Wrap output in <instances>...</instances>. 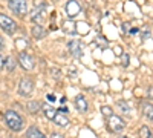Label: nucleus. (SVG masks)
I'll use <instances>...</instances> for the list:
<instances>
[{
	"label": "nucleus",
	"instance_id": "obj_24",
	"mask_svg": "<svg viewBox=\"0 0 153 138\" xmlns=\"http://www.w3.org/2000/svg\"><path fill=\"white\" fill-rule=\"evenodd\" d=\"M97 43H101V46H103V49L107 48V42L104 39H101V37H97Z\"/></svg>",
	"mask_w": 153,
	"mask_h": 138
},
{
	"label": "nucleus",
	"instance_id": "obj_26",
	"mask_svg": "<svg viewBox=\"0 0 153 138\" xmlns=\"http://www.w3.org/2000/svg\"><path fill=\"white\" fill-rule=\"evenodd\" d=\"M147 98L149 100H153V86H150L147 89Z\"/></svg>",
	"mask_w": 153,
	"mask_h": 138
},
{
	"label": "nucleus",
	"instance_id": "obj_35",
	"mask_svg": "<svg viewBox=\"0 0 153 138\" xmlns=\"http://www.w3.org/2000/svg\"><path fill=\"white\" fill-rule=\"evenodd\" d=\"M0 138H3V137H2V132H0Z\"/></svg>",
	"mask_w": 153,
	"mask_h": 138
},
{
	"label": "nucleus",
	"instance_id": "obj_36",
	"mask_svg": "<svg viewBox=\"0 0 153 138\" xmlns=\"http://www.w3.org/2000/svg\"><path fill=\"white\" fill-rule=\"evenodd\" d=\"M120 138H127V137H120Z\"/></svg>",
	"mask_w": 153,
	"mask_h": 138
},
{
	"label": "nucleus",
	"instance_id": "obj_25",
	"mask_svg": "<svg viewBox=\"0 0 153 138\" xmlns=\"http://www.w3.org/2000/svg\"><path fill=\"white\" fill-rule=\"evenodd\" d=\"M152 37V32L149 31V29H144V32H143V40H146V39H150Z\"/></svg>",
	"mask_w": 153,
	"mask_h": 138
},
{
	"label": "nucleus",
	"instance_id": "obj_31",
	"mask_svg": "<svg viewBox=\"0 0 153 138\" xmlns=\"http://www.w3.org/2000/svg\"><path fill=\"white\" fill-rule=\"evenodd\" d=\"M58 110H60V114H61V112H63V114H66V112H68V107H66V106H63V107H60Z\"/></svg>",
	"mask_w": 153,
	"mask_h": 138
},
{
	"label": "nucleus",
	"instance_id": "obj_1",
	"mask_svg": "<svg viewBox=\"0 0 153 138\" xmlns=\"http://www.w3.org/2000/svg\"><path fill=\"white\" fill-rule=\"evenodd\" d=\"M5 123H6V126L11 129V131H14V132H19L22 131L23 128V120L22 117L17 114L16 110H6L5 112Z\"/></svg>",
	"mask_w": 153,
	"mask_h": 138
},
{
	"label": "nucleus",
	"instance_id": "obj_19",
	"mask_svg": "<svg viewBox=\"0 0 153 138\" xmlns=\"http://www.w3.org/2000/svg\"><path fill=\"white\" fill-rule=\"evenodd\" d=\"M139 138H152V131L147 126H143L139 129Z\"/></svg>",
	"mask_w": 153,
	"mask_h": 138
},
{
	"label": "nucleus",
	"instance_id": "obj_8",
	"mask_svg": "<svg viewBox=\"0 0 153 138\" xmlns=\"http://www.w3.org/2000/svg\"><path fill=\"white\" fill-rule=\"evenodd\" d=\"M34 89V83L32 80L29 78H22L20 80V84H19V92L20 95H29Z\"/></svg>",
	"mask_w": 153,
	"mask_h": 138
},
{
	"label": "nucleus",
	"instance_id": "obj_9",
	"mask_svg": "<svg viewBox=\"0 0 153 138\" xmlns=\"http://www.w3.org/2000/svg\"><path fill=\"white\" fill-rule=\"evenodd\" d=\"M31 32H32V37H34V39H37V40L43 39V37L46 35V31L42 28V25H34L32 29H31Z\"/></svg>",
	"mask_w": 153,
	"mask_h": 138
},
{
	"label": "nucleus",
	"instance_id": "obj_22",
	"mask_svg": "<svg viewBox=\"0 0 153 138\" xmlns=\"http://www.w3.org/2000/svg\"><path fill=\"white\" fill-rule=\"evenodd\" d=\"M121 65L123 66H129V55L127 54H121Z\"/></svg>",
	"mask_w": 153,
	"mask_h": 138
},
{
	"label": "nucleus",
	"instance_id": "obj_11",
	"mask_svg": "<svg viewBox=\"0 0 153 138\" xmlns=\"http://www.w3.org/2000/svg\"><path fill=\"white\" fill-rule=\"evenodd\" d=\"M61 29H63V32H66L69 35H75L76 34V26H75V23H72V22H65L63 26H61Z\"/></svg>",
	"mask_w": 153,
	"mask_h": 138
},
{
	"label": "nucleus",
	"instance_id": "obj_34",
	"mask_svg": "<svg viewBox=\"0 0 153 138\" xmlns=\"http://www.w3.org/2000/svg\"><path fill=\"white\" fill-rule=\"evenodd\" d=\"M136 32H138V29H136V28H132V29L129 31V34H136Z\"/></svg>",
	"mask_w": 153,
	"mask_h": 138
},
{
	"label": "nucleus",
	"instance_id": "obj_21",
	"mask_svg": "<svg viewBox=\"0 0 153 138\" xmlns=\"http://www.w3.org/2000/svg\"><path fill=\"white\" fill-rule=\"evenodd\" d=\"M34 6H35V9H46V2H43V0H34Z\"/></svg>",
	"mask_w": 153,
	"mask_h": 138
},
{
	"label": "nucleus",
	"instance_id": "obj_14",
	"mask_svg": "<svg viewBox=\"0 0 153 138\" xmlns=\"http://www.w3.org/2000/svg\"><path fill=\"white\" fill-rule=\"evenodd\" d=\"M43 112H45V117L49 118V120H52L57 117V109H54L52 106H43Z\"/></svg>",
	"mask_w": 153,
	"mask_h": 138
},
{
	"label": "nucleus",
	"instance_id": "obj_27",
	"mask_svg": "<svg viewBox=\"0 0 153 138\" xmlns=\"http://www.w3.org/2000/svg\"><path fill=\"white\" fill-rule=\"evenodd\" d=\"M52 75L55 78H60V71L58 69H52Z\"/></svg>",
	"mask_w": 153,
	"mask_h": 138
},
{
	"label": "nucleus",
	"instance_id": "obj_15",
	"mask_svg": "<svg viewBox=\"0 0 153 138\" xmlns=\"http://www.w3.org/2000/svg\"><path fill=\"white\" fill-rule=\"evenodd\" d=\"M143 114L146 118L153 120V104L152 103H144L143 104Z\"/></svg>",
	"mask_w": 153,
	"mask_h": 138
},
{
	"label": "nucleus",
	"instance_id": "obj_28",
	"mask_svg": "<svg viewBox=\"0 0 153 138\" xmlns=\"http://www.w3.org/2000/svg\"><path fill=\"white\" fill-rule=\"evenodd\" d=\"M51 138H65L61 134H57V132H54V134H51Z\"/></svg>",
	"mask_w": 153,
	"mask_h": 138
},
{
	"label": "nucleus",
	"instance_id": "obj_18",
	"mask_svg": "<svg viewBox=\"0 0 153 138\" xmlns=\"http://www.w3.org/2000/svg\"><path fill=\"white\" fill-rule=\"evenodd\" d=\"M16 65H17V61H16L14 57H8V58L5 60V68H6V71H9V72H12V71L16 69Z\"/></svg>",
	"mask_w": 153,
	"mask_h": 138
},
{
	"label": "nucleus",
	"instance_id": "obj_6",
	"mask_svg": "<svg viewBox=\"0 0 153 138\" xmlns=\"http://www.w3.org/2000/svg\"><path fill=\"white\" fill-rule=\"evenodd\" d=\"M68 48H69V52L76 57V58H80L83 55V43L80 40H71L68 43Z\"/></svg>",
	"mask_w": 153,
	"mask_h": 138
},
{
	"label": "nucleus",
	"instance_id": "obj_7",
	"mask_svg": "<svg viewBox=\"0 0 153 138\" xmlns=\"http://www.w3.org/2000/svg\"><path fill=\"white\" fill-rule=\"evenodd\" d=\"M80 11H81V6H80V3L76 2V0H69V2L66 3V14H68L71 19H74V17L78 16Z\"/></svg>",
	"mask_w": 153,
	"mask_h": 138
},
{
	"label": "nucleus",
	"instance_id": "obj_29",
	"mask_svg": "<svg viewBox=\"0 0 153 138\" xmlns=\"http://www.w3.org/2000/svg\"><path fill=\"white\" fill-rule=\"evenodd\" d=\"M129 26H130V23H124V25H123V28H124V31H126V32H129V31H130V29H129Z\"/></svg>",
	"mask_w": 153,
	"mask_h": 138
},
{
	"label": "nucleus",
	"instance_id": "obj_30",
	"mask_svg": "<svg viewBox=\"0 0 153 138\" xmlns=\"http://www.w3.org/2000/svg\"><path fill=\"white\" fill-rule=\"evenodd\" d=\"M46 98H48V101H54V100H55V97H54L52 94H51V95H46Z\"/></svg>",
	"mask_w": 153,
	"mask_h": 138
},
{
	"label": "nucleus",
	"instance_id": "obj_32",
	"mask_svg": "<svg viewBox=\"0 0 153 138\" xmlns=\"http://www.w3.org/2000/svg\"><path fill=\"white\" fill-rule=\"evenodd\" d=\"M5 48V42H3V39L0 37V49H3Z\"/></svg>",
	"mask_w": 153,
	"mask_h": 138
},
{
	"label": "nucleus",
	"instance_id": "obj_23",
	"mask_svg": "<svg viewBox=\"0 0 153 138\" xmlns=\"http://www.w3.org/2000/svg\"><path fill=\"white\" fill-rule=\"evenodd\" d=\"M117 104L121 107V110H124V112H129V107H127V104H126L124 101H121V100H120V101H117Z\"/></svg>",
	"mask_w": 153,
	"mask_h": 138
},
{
	"label": "nucleus",
	"instance_id": "obj_3",
	"mask_svg": "<svg viewBox=\"0 0 153 138\" xmlns=\"http://www.w3.org/2000/svg\"><path fill=\"white\" fill-rule=\"evenodd\" d=\"M0 28H2L5 32H8V34H14L16 29H17V25H16L14 20L9 19L8 16L0 14Z\"/></svg>",
	"mask_w": 153,
	"mask_h": 138
},
{
	"label": "nucleus",
	"instance_id": "obj_12",
	"mask_svg": "<svg viewBox=\"0 0 153 138\" xmlns=\"http://www.w3.org/2000/svg\"><path fill=\"white\" fill-rule=\"evenodd\" d=\"M43 12H45V9H34L32 14H31L32 22L37 23V25H42L43 23Z\"/></svg>",
	"mask_w": 153,
	"mask_h": 138
},
{
	"label": "nucleus",
	"instance_id": "obj_13",
	"mask_svg": "<svg viewBox=\"0 0 153 138\" xmlns=\"http://www.w3.org/2000/svg\"><path fill=\"white\" fill-rule=\"evenodd\" d=\"M26 138H46L40 131H38L37 128H34V126H31L28 131H26Z\"/></svg>",
	"mask_w": 153,
	"mask_h": 138
},
{
	"label": "nucleus",
	"instance_id": "obj_17",
	"mask_svg": "<svg viewBox=\"0 0 153 138\" xmlns=\"http://www.w3.org/2000/svg\"><path fill=\"white\" fill-rule=\"evenodd\" d=\"M26 109L31 112V114H38V112H40V109H42V104L38 103V101H29V103L26 104Z\"/></svg>",
	"mask_w": 153,
	"mask_h": 138
},
{
	"label": "nucleus",
	"instance_id": "obj_10",
	"mask_svg": "<svg viewBox=\"0 0 153 138\" xmlns=\"http://www.w3.org/2000/svg\"><path fill=\"white\" fill-rule=\"evenodd\" d=\"M75 106H76V109H78L80 112H87V101H86V98L83 95H76Z\"/></svg>",
	"mask_w": 153,
	"mask_h": 138
},
{
	"label": "nucleus",
	"instance_id": "obj_2",
	"mask_svg": "<svg viewBox=\"0 0 153 138\" xmlns=\"http://www.w3.org/2000/svg\"><path fill=\"white\" fill-rule=\"evenodd\" d=\"M9 8L19 16H25L28 12V3L26 0H8Z\"/></svg>",
	"mask_w": 153,
	"mask_h": 138
},
{
	"label": "nucleus",
	"instance_id": "obj_33",
	"mask_svg": "<svg viewBox=\"0 0 153 138\" xmlns=\"http://www.w3.org/2000/svg\"><path fill=\"white\" fill-rule=\"evenodd\" d=\"M2 66H5V60H3L2 55H0V68H2Z\"/></svg>",
	"mask_w": 153,
	"mask_h": 138
},
{
	"label": "nucleus",
	"instance_id": "obj_20",
	"mask_svg": "<svg viewBox=\"0 0 153 138\" xmlns=\"http://www.w3.org/2000/svg\"><path fill=\"white\" fill-rule=\"evenodd\" d=\"M101 114H103L104 117H107V118H110L113 115V112H112V109L109 106H103V107H101Z\"/></svg>",
	"mask_w": 153,
	"mask_h": 138
},
{
	"label": "nucleus",
	"instance_id": "obj_4",
	"mask_svg": "<svg viewBox=\"0 0 153 138\" xmlns=\"http://www.w3.org/2000/svg\"><path fill=\"white\" fill-rule=\"evenodd\" d=\"M124 121L118 117V115H112L110 118H109V121H107V129L110 131V132H113V134H118V132H121L123 129H124Z\"/></svg>",
	"mask_w": 153,
	"mask_h": 138
},
{
	"label": "nucleus",
	"instance_id": "obj_5",
	"mask_svg": "<svg viewBox=\"0 0 153 138\" xmlns=\"http://www.w3.org/2000/svg\"><path fill=\"white\" fill-rule=\"evenodd\" d=\"M19 65L25 69V71H32L34 69V60H32V57L31 55H28L26 52H20L19 54Z\"/></svg>",
	"mask_w": 153,
	"mask_h": 138
},
{
	"label": "nucleus",
	"instance_id": "obj_16",
	"mask_svg": "<svg viewBox=\"0 0 153 138\" xmlns=\"http://www.w3.org/2000/svg\"><path fill=\"white\" fill-rule=\"evenodd\" d=\"M54 123L57 124V126H68L69 124V120H68V117L66 115H63V114H57V117L54 118Z\"/></svg>",
	"mask_w": 153,
	"mask_h": 138
}]
</instances>
